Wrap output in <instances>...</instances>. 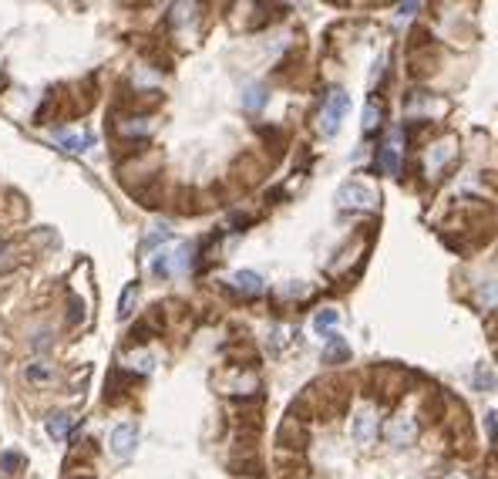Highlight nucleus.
Wrapping results in <instances>:
<instances>
[{
    "label": "nucleus",
    "instance_id": "nucleus-1",
    "mask_svg": "<svg viewBox=\"0 0 498 479\" xmlns=\"http://www.w3.org/2000/svg\"><path fill=\"white\" fill-rule=\"evenodd\" d=\"M347 112H350V95L344 88H333L327 95V102H323V112H320V132L323 135H337Z\"/></svg>",
    "mask_w": 498,
    "mask_h": 479
},
{
    "label": "nucleus",
    "instance_id": "nucleus-24",
    "mask_svg": "<svg viewBox=\"0 0 498 479\" xmlns=\"http://www.w3.org/2000/svg\"><path fill=\"white\" fill-rule=\"evenodd\" d=\"M199 11V7H175V24H185V21H192V14Z\"/></svg>",
    "mask_w": 498,
    "mask_h": 479
},
{
    "label": "nucleus",
    "instance_id": "nucleus-23",
    "mask_svg": "<svg viewBox=\"0 0 498 479\" xmlns=\"http://www.w3.org/2000/svg\"><path fill=\"white\" fill-rule=\"evenodd\" d=\"M27 378H31V381H44V378H51V372L40 368V364H31V368H27Z\"/></svg>",
    "mask_w": 498,
    "mask_h": 479
},
{
    "label": "nucleus",
    "instance_id": "nucleus-16",
    "mask_svg": "<svg viewBox=\"0 0 498 479\" xmlns=\"http://www.w3.org/2000/svg\"><path fill=\"white\" fill-rule=\"evenodd\" d=\"M337 321H340V314L333 311V307H327V311H320L317 317H313V331H330V327H337Z\"/></svg>",
    "mask_w": 498,
    "mask_h": 479
},
{
    "label": "nucleus",
    "instance_id": "nucleus-20",
    "mask_svg": "<svg viewBox=\"0 0 498 479\" xmlns=\"http://www.w3.org/2000/svg\"><path fill=\"white\" fill-rule=\"evenodd\" d=\"M21 466H24V459H21L17 453H4V456H0V469H4V473H17Z\"/></svg>",
    "mask_w": 498,
    "mask_h": 479
},
{
    "label": "nucleus",
    "instance_id": "nucleus-21",
    "mask_svg": "<svg viewBox=\"0 0 498 479\" xmlns=\"http://www.w3.org/2000/svg\"><path fill=\"white\" fill-rule=\"evenodd\" d=\"M168 236H172V233H168V226H155V233L141 243V250H152L155 243H162V240H168Z\"/></svg>",
    "mask_w": 498,
    "mask_h": 479
},
{
    "label": "nucleus",
    "instance_id": "nucleus-25",
    "mask_svg": "<svg viewBox=\"0 0 498 479\" xmlns=\"http://www.w3.org/2000/svg\"><path fill=\"white\" fill-rule=\"evenodd\" d=\"M475 385H478V389H488V385H492V375H488L485 368H478V375H475Z\"/></svg>",
    "mask_w": 498,
    "mask_h": 479
},
{
    "label": "nucleus",
    "instance_id": "nucleus-10",
    "mask_svg": "<svg viewBox=\"0 0 498 479\" xmlns=\"http://www.w3.org/2000/svg\"><path fill=\"white\" fill-rule=\"evenodd\" d=\"M266 85H249V88L243 91V108L246 112H259L263 105H266Z\"/></svg>",
    "mask_w": 498,
    "mask_h": 479
},
{
    "label": "nucleus",
    "instance_id": "nucleus-19",
    "mask_svg": "<svg viewBox=\"0 0 498 479\" xmlns=\"http://www.w3.org/2000/svg\"><path fill=\"white\" fill-rule=\"evenodd\" d=\"M381 125V108L377 105H367V112H364V132H374Z\"/></svg>",
    "mask_w": 498,
    "mask_h": 479
},
{
    "label": "nucleus",
    "instance_id": "nucleus-6",
    "mask_svg": "<svg viewBox=\"0 0 498 479\" xmlns=\"http://www.w3.org/2000/svg\"><path fill=\"white\" fill-rule=\"evenodd\" d=\"M381 162H384V169H387L391 176H397V172H401V129L391 132L387 145L381 149Z\"/></svg>",
    "mask_w": 498,
    "mask_h": 479
},
{
    "label": "nucleus",
    "instance_id": "nucleus-14",
    "mask_svg": "<svg viewBox=\"0 0 498 479\" xmlns=\"http://www.w3.org/2000/svg\"><path fill=\"white\" fill-rule=\"evenodd\" d=\"M115 129H118V135H128V139H131V135H148V122L141 115H131V118H125V122H118Z\"/></svg>",
    "mask_w": 498,
    "mask_h": 479
},
{
    "label": "nucleus",
    "instance_id": "nucleus-2",
    "mask_svg": "<svg viewBox=\"0 0 498 479\" xmlns=\"http://www.w3.org/2000/svg\"><path fill=\"white\" fill-rule=\"evenodd\" d=\"M337 206L340 209H374L377 206V193H374L371 186H364V182H344L340 189H337Z\"/></svg>",
    "mask_w": 498,
    "mask_h": 479
},
{
    "label": "nucleus",
    "instance_id": "nucleus-8",
    "mask_svg": "<svg viewBox=\"0 0 498 479\" xmlns=\"http://www.w3.org/2000/svg\"><path fill=\"white\" fill-rule=\"evenodd\" d=\"M451 159H455V139L438 142V145H431V152H428V169L438 172V169L445 166V162H451Z\"/></svg>",
    "mask_w": 498,
    "mask_h": 479
},
{
    "label": "nucleus",
    "instance_id": "nucleus-4",
    "mask_svg": "<svg viewBox=\"0 0 498 479\" xmlns=\"http://www.w3.org/2000/svg\"><path fill=\"white\" fill-rule=\"evenodd\" d=\"M350 432H354V442H357V446H371L374 436H377V415H374V409H357Z\"/></svg>",
    "mask_w": 498,
    "mask_h": 479
},
{
    "label": "nucleus",
    "instance_id": "nucleus-26",
    "mask_svg": "<svg viewBox=\"0 0 498 479\" xmlns=\"http://www.w3.org/2000/svg\"><path fill=\"white\" fill-rule=\"evenodd\" d=\"M4 250H7V243H4V240H0V253H4Z\"/></svg>",
    "mask_w": 498,
    "mask_h": 479
},
{
    "label": "nucleus",
    "instance_id": "nucleus-9",
    "mask_svg": "<svg viewBox=\"0 0 498 479\" xmlns=\"http://www.w3.org/2000/svg\"><path fill=\"white\" fill-rule=\"evenodd\" d=\"M91 142H94L91 135H77V132H71V135H67V132H61V135H58V145H61L64 152H71V156L85 152V149H88Z\"/></svg>",
    "mask_w": 498,
    "mask_h": 479
},
{
    "label": "nucleus",
    "instance_id": "nucleus-11",
    "mask_svg": "<svg viewBox=\"0 0 498 479\" xmlns=\"http://www.w3.org/2000/svg\"><path fill=\"white\" fill-rule=\"evenodd\" d=\"M323 358H327V362H347V358H350V348H347L344 337H340V335L327 337V351H323Z\"/></svg>",
    "mask_w": 498,
    "mask_h": 479
},
{
    "label": "nucleus",
    "instance_id": "nucleus-27",
    "mask_svg": "<svg viewBox=\"0 0 498 479\" xmlns=\"http://www.w3.org/2000/svg\"><path fill=\"white\" fill-rule=\"evenodd\" d=\"M85 479H91V476H85Z\"/></svg>",
    "mask_w": 498,
    "mask_h": 479
},
{
    "label": "nucleus",
    "instance_id": "nucleus-22",
    "mask_svg": "<svg viewBox=\"0 0 498 479\" xmlns=\"http://www.w3.org/2000/svg\"><path fill=\"white\" fill-rule=\"evenodd\" d=\"M67 311H71V314H67V321H71V324H77V321H81V317H85V304H81V300H71V304H67Z\"/></svg>",
    "mask_w": 498,
    "mask_h": 479
},
{
    "label": "nucleus",
    "instance_id": "nucleus-3",
    "mask_svg": "<svg viewBox=\"0 0 498 479\" xmlns=\"http://www.w3.org/2000/svg\"><path fill=\"white\" fill-rule=\"evenodd\" d=\"M112 453L118 456V459H128V456L135 453V446H139V426H131V422H121V426H115V432H112Z\"/></svg>",
    "mask_w": 498,
    "mask_h": 479
},
{
    "label": "nucleus",
    "instance_id": "nucleus-17",
    "mask_svg": "<svg viewBox=\"0 0 498 479\" xmlns=\"http://www.w3.org/2000/svg\"><path fill=\"white\" fill-rule=\"evenodd\" d=\"M152 273L155 277H168V273H172V253H155L152 257Z\"/></svg>",
    "mask_w": 498,
    "mask_h": 479
},
{
    "label": "nucleus",
    "instance_id": "nucleus-13",
    "mask_svg": "<svg viewBox=\"0 0 498 479\" xmlns=\"http://www.w3.org/2000/svg\"><path fill=\"white\" fill-rule=\"evenodd\" d=\"M67 428H71V415H67V412L48 415V436H51V439H64V436H67Z\"/></svg>",
    "mask_w": 498,
    "mask_h": 479
},
{
    "label": "nucleus",
    "instance_id": "nucleus-5",
    "mask_svg": "<svg viewBox=\"0 0 498 479\" xmlns=\"http://www.w3.org/2000/svg\"><path fill=\"white\" fill-rule=\"evenodd\" d=\"M414 436H418V422L414 419H408V415L391 419V426H387V442L391 446H408Z\"/></svg>",
    "mask_w": 498,
    "mask_h": 479
},
{
    "label": "nucleus",
    "instance_id": "nucleus-7",
    "mask_svg": "<svg viewBox=\"0 0 498 479\" xmlns=\"http://www.w3.org/2000/svg\"><path fill=\"white\" fill-rule=\"evenodd\" d=\"M232 287H236L239 294H246V298H253V294L263 290V277L256 270H239V273H232Z\"/></svg>",
    "mask_w": 498,
    "mask_h": 479
},
{
    "label": "nucleus",
    "instance_id": "nucleus-18",
    "mask_svg": "<svg viewBox=\"0 0 498 479\" xmlns=\"http://www.w3.org/2000/svg\"><path fill=\"white\" fill-rule=\"evenodd\" d=\"M148 335H152V324H148V321L135 324V327L128 331V344H145V341H148Z\"/></svg>",
    "mask_w": 498,
    "mask_h": 479
},
{
    "label": "nucleus",
    "instance_id": "nucleus-12",
    "mask_svg": "<svg viewBox=\"0 0 498 479\" xmlns=\"http://www.w3.org/2000/svg\"><path fill=\"white\" fill-rule=\"evenodd\" d=\"M192 253H195V246L192 243H179L172 250V273H185L192 267Z\"/></svg>",
    "mask_w": 498,
    "mask_h": 479
},
{
    "label": "nucleus",
    "instance_id": "nucleus-15",
    "mask_svg": "<svg viewBox=\"0 0 498 479\" xmlns=\"http://www.w3.org/2000/svg\"><path fill=\"white\" fill-rule=\"evenodd\" d=\"M135 300H139V284H128L125 294H121V300H118V317H121V321H128V317H131Z\"/></svg>",
    "mask_w": 498,
    "mask_h": 479
}]
</instances>
